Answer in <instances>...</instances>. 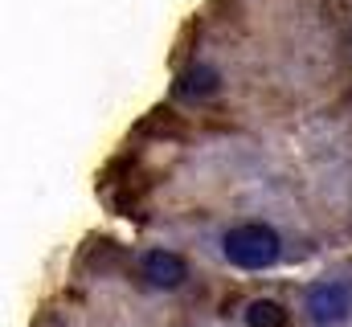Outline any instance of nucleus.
<instances>
[{
    "label": "nucleus",
    "instance_id": "nucleus-1",
    "mask_svg": "<svg viewBox=\"0 0 352 327\" xmlns=\"http://www.w3.org/2000/svg\"><path fill=\"white\" fill-rule=\"evenodd\" d=\"M221 253L226 262H234L238 270H266L278 262L283 253V242L278 234L263 225V221H246V225H234L226 238H221Z\"/></svg>",
    "mask_w": 352,
    "mask_h": 327
},
{
    "label": "nucleus",
    "instance_id": "nucleus-2",
    "mask_svg": "<svg viewBox=\"0 0 352 327\" xmlns=\"http://www.w3.org/2000/svg\"><path fill=\"white\" fill-rule=\"evenodd\" d=\"M344 311H349V291L340 282H320L311 291V315H316V324H336V319H344Z\"/></svg>",
    "mask_w": 352,
    "mask_h": 327
},
{
    "label": "nucleus",
    "instance_id": "nucleus-3",
    "mask_svg": "<svg viewBox=\"0 0 352 327\" xmlns=\"http://www.w3.org/2000/svg\"><path fill=\"white\" fill-rule=\"evenodd\" d=\"M144 274H148L152 286L168 291V286H180V282H184V262H180L176 253H168V249H152V253L144 258Z\"/></svg>",
    "mask_w": 352,
    "mask_h": 327
},
{
    "label": "nucleus",
    "instance_id": "nucleus-4",
    "mask_svg": "<svg viewBox=\"0 0 352 327\" xmlns=\"http://www.w3.org/2000/svg\"><path fill=\"white\" fill-rule=\"evenodd\" d=\"M217 70L213 66H205V62H197V66H188L180 78H176V86H173V94L176 98H209L213 90H217Z\"/></svg>",
    "mask_w": 352,
    "mask_h": 327
},
{
    "label": "nucleus",
    "instance_id": "nucleus-5",
    "mask_svg": "<svg viewBox=\"0 0 352 327\" xmlns=\"http://www.w3.org/2000/svg\"><path fill=\"white\" fill-rule=\"evenodd\" d=\"M246 327H287V311L270 299H254L246 307Z\"/></svg>",
    "mask_w": 352,
    "mask_h": 327
}]
</instances>
